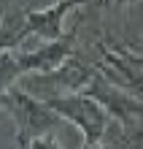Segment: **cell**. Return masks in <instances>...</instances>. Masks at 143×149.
<instances>
[{
	"mask_svg": "<svg viewBox=\"0 0 143 149\" xmlns=\"http://www.w3.org/2000/svg\"><path fill=\"white\" fill-rule=\"evenodd\" d=\"M73 54V38H59V41H43L38 49L32 52H19L14 49V60L19 65V73H49L57 65H62L65 60Z\"/></svg>",
	"mask_w": 143,
	"mask_h": 149,
	"instance_id": "obj_6",
	"label": "cell"
},
{
	"mask_svg": "<svg viewBox=\"0 0 143 149\" xmlns=\"http://www.w3.org/2000/svg\"><path fill=\"white\" fill-rule=\"evenodd\" d=\"M46 106L57 114L59 119L70 122L81 130V138H84V146H95V144H103V136L108 130V122L111 117L105 114L95 100H89L86 95H54V98H41Z\"/></svg>",
	"mask_w": 143,
	"mask_h": 149,
	"instance_id": "obj_2",
	"label": "cell"
},
{
	"mask_svg": "<svg viewBox=\"0 0 143 149\" xmlns=\"http://www.w3.org/2000/svg\"><path fill=\"white\" fill-rule=\"evenodd\" d=\"M89 100H95L97 106H100L108 117H113L116 122H119L122 127H132V122L140 119V95L135 92H127L122 90V87L111 84L108 79H103L100 73H92V79H89V84L84 87V92Z\"/></svg>",
	"mask_w": 143,
	"mask_h": 149,
	"instance_id": "obj_4",
	"label": "cell"
},
{
	"mask_svg": "<svg viewBox=\"0 0 143 149\" xmlns=\"http://www.w3.org/2000/svg\"><path fill=\"white\" fill-rule=\"evenodd\" d=\"M124 0H97V6L100 8H116V6H122Z\"/></svg>",
	"mask_w": 143,
	"mask_h": 149,
	"instance_id": "obj_9",
	"label": "cell"
},
{
	"mask_svg": "<svg viewBox=\"0 0 143 149\" xmlns=\"http://www.w3.org/2000/svg\"><path fill=\"white\" fill-rule=\"evenodd\" d=\"M84 149H108V146H103V144H95V146H84Z\"/></svg>",
	"mask_w": 143,
	"mask_h": 149,
	"instance_id": "obj_11",
	"label": "cell"
},
{
	"mask_svg": "<svg viewBox=\"0 0 143 149\" xmlns=\"http://www.w3.org/2000/svg\"><path fill=\"white\" fill-rule=\"evenodd\" d=\"M16 149H62V146H59V141H57L54 133H46V136H38V138L24 141L22 146H16Z\"/></svg>",
	"mask_w": 143,
	"mask_h": 149,
	"instance_id": "obj_8",
	"label": "cell"
},
{
	"mask_svg": "<svg viewBox=\"0 0 143 149\" xmlns=\"http://www.w3.org/2000/svg\"><path fill=\"white\" fill-rule=\"evenodd\" d=\"M0 109H6L14 117L16 141H19V146L24 141H30V138L54 133L57 125L62 122L43 100L32 98V95L24 92L19 84H14V87H8L6 92H0Z\"/></svg>",
	"mask_w": 143,
	"mask_h": 149,
	"instance_id": "obj_1",
	"label": "cell"
},
{
	"mask_svg": "<svg viewBox=\"0 0 143 149\" xmlns=\"http://www.w3.org/2000/svg\"><path fill=\"white\" fill-rule=\"evenodd\" d=\"M3 14H6V3L0 0V22H3Z\"/></svg>",
	"mask_w": 143,
	"mask_h": 149,
	"instance_id": "obj_10",
	"label": "cell"
},
{
	"mask_svg": "<svg viewBox=\"0 0 143 149\" xmlns=\"http://www.w3.org/2000/svg\"><path fill=\"white\" fill-rule=\"evenodd\" d=\"M19 65H16V60H14V49L11 52H0V92H6L8 87H14V84H19Z\"/></svg>",
	"mask_w": 143,
	"mask_h": 149,
	"instance_id": "obj_7",
	"label": "cell"
},
{
	"mask_svg": "<svg viewBox=\"0 0 143 149\" xmlns=\"http://www.w3.org/2000/svg\"><path fill=\"white\" fill-rule=\"evenodd\" d=\"M95 68L86 65L84 60L70 54L62 65H57L49 73H30L22 81V90L30 92L32 98H54V95H78L89 84Z\"/></svg>",
	"mask_w": 143,
	"mask_h": 149,
	"instance_id": "obj_3",
	"label": "cell"
},
{
	"mask_svg": "<svg viewBox=\"0 0 143 149\" xmlns=\"http://www.w3.org/2000/svg\"><path fill=\"white\" fill-rule=\"evenodd\" d=\"M86 0H57L46 8H22V19L30 36L41 41H59L68 33L62 30V19L73 11V8L84 6Z\"/></svg>",
	"mask_w": 143,
	"mask_h": 149,
	"instance_id": "obj_5",
	"label": "cell"
}]
</instances>
